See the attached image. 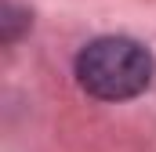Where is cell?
Segmentation results:
<instances>
[{"instance_id":"6da1fadb","label":"cell","mask_w":156,"mask_h":152,"mask_svg":"<svg viewBox=\"0 0 156 152\" xmlns=\"http://www.w3.org/2000/svg\"><path fill=\"white\" fill-rule=\"evenodd\" d=\"M76 80L98 102L138 98L153 80V54L127 36L91 40L76 54Z\"/></svg>"}]
</instances>
